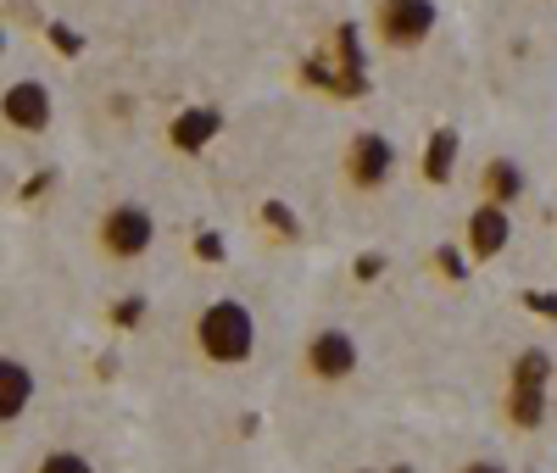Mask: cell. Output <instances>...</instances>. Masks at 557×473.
<instances>
[{
    "label": "cell",
    "instance_id": "obj_13",
    "mask_svg": "<svg viewBox=\"0 0 557 473\" xmlns=\"http://www.w3.org/2000/svg\"><path fill=\"white\" fill-rule=\"evenodd\" d=\"M335 57H341L335 67H341V73H346V78H351V84L368 95V62H362V39H357V23H341V28H335Z\"/></svg>",
    "mask_w": 557,
    "mask_h": 473
},
{
    "label": "cell",
    "instance_id": "obj_11",
    "mask_svg": "<svg viewBox=\"0 0 557 473\" xmlns=\"http://www.w3.org/2000/svg\"><path fill=\"white\" fill-rule=\"evenodd\" d=\"M424 178L430 184H451V173H457V128H435L430 134V146H424Z\"/></svg>",
    "mask_w": 557,
    "mask_h": 473
},
{
    "label": "cell",
    "instance_id": "obj_8",
    "mask_svg": "<svg viewBox=\"0 0 557 473\" xmlns=\"http://www.w3.org/2000/svg\"><path fill=\"white\" fill-rule=\"evenodd\" d=\"M507 240H513V212H507V207L485 201V207L469 212V257L491 262V257L507 251Z\"/></svg>",
    "mask_w": 557,
    "mask_h": 473
},
{
    "label": "cell",
    "instance_id": "obj_4",
    "mask_svg": "<svg viewBox=\"0 0 557 473\" xmlns=\"http://www.w3.org/2000/svg\"><path fill=\"white\" fill-rule=\"evenodd\" d=\"M101 251L112 257V262H134V257H146L151 251V240H157V217L139 207V201H117L107 217H101Z\"/></svg>",
    "mask_w": 557,
    "mask_h": 473
},
{
    "label": "cell",
    "instance_id": "obj_7",
    "mask_svg": "<svg viewBox=\"0 0 557 473\" xmlns=\"http://www.w3.org/2000/svg\"><path fill=\"white\" fill-rule=\"evenodd\" d=\"M0 112H7V128L17 134H45L51 128V89L39 78H17L7 89V101H0Z\"/></svg>",
    "mask_w": 557,
    "mask_h": 473
},
{
    "label": "cell",
    "instance_id": "obj_19",
    "mask_svg": "<svg viewBox=\"0 0 557 473\" xmlns=\"http://www.w3.org/2000/svg\"><path fill=\"white\" fill-rule=\"evenodd\" d=\"M51 45H57L62 57H78V51H84V39H78L67 23H51Z\"/></svg>",
    "mask_w": 557,
    "mask_h": 473
},
{
    "label": "cell",
    "instance_id": "obj_3",
    "mask_svg": "<svg viewBox=\"0 0 557 473\" xmlns=\"http://www.w3.org/2000/svg\"><path fill=\"white\" fill-rule=\"evenodd\" d=\"M435 23H441L435 0H380L374 7V34H380V45H391V51L424 45L435 34Z\"/></svg>",
    "mask_w": 557,
    "mask_h": 473
},
{
    "label": "cell",
    "instance_id": "obj_2",
    "mask_svg": "<svg viewBox=\"0 0 557 473\" xmlns=\"http://www.w3.org/2000/svg\"><path fill=\"white\" fill-rule=\"evenodd\" d=\"M546 385H552V357L541 346L519 351L513 368H507V396H502V412L519 435H535L546 423Z\"/></svg>",
    "mask_w": 557,
    "mask_h": 473
},
{
    "label": "cell",
    "instance_id": "obj_23",
    "mask_svg": "<svg viewBox=\"0 0 557 473\" xmlns=\"http://www.w3.org/2000/svg\"><path fill=\"white\" fill-rule=\"evenodd\" d=\"M457 473H507V468H502V462H462Z\"/></svg>",
    "mask_w": 557,
    "mask_h": 473
},
{
    "label": "cell",
    "instance_id": "obj_14",
    "mask_svg": "<svg viewBox=\"0 0 557 473\" xmlns=\"http://www.w3.org/2000/svg\"><path fill=\"white\" fill-rule=\"evenodd\" d=\"M262 223L278 234V240H296V234H301V223H296V212L285 201H262Z\"/></svg>",
    "mask_w": 557,
    "mask_h": 473
},
{
    "label": "cell",
    "instance_id": "obj_21",
    "mask_svg": "<svg viewBox=\"0 0 557 473\" xmlns=\"http://www.w3.org/2000/svg\"><path fill=\"white\" fill-rule=\"evenodd\" d=\"M380 273H385V257H380V251L357 257V278H380Z\"/></svg>",
    "mask_w": 557,
    "mask_h": 473
},
{
    "label": "cell",
    "instance_id": "obj_18",
    "mask_svg": "<svg viewBox=\"0 0 557 473\" xmlns=\"http://www.w3.org/2000/svg\"><path fill=\"white\" fill-rule=\"evenodd\" d=\"M139 318H146V301H139V296H128V301L112 307V323H117V328H134Z\"/></svg>",
    "mask_w": 557,
    "mask_h": 473
},
{
    "label": "cell",
    "instance_id": "obj_1",
    "mask_svg": "<svg viewBox=\"0 0 557 473\" xmlns=\"http://www.w3.org/2000/svg\"><path fill=\"white\" fill-rule=\"evenodd\" d=\"M196 351L212 368L251 362V351H257V318H251V307L235 301V296H218L212 307H201L196 312Z\"/></svg>",
    "mask_w": 557,
    "mask_h": 473
},
{
    "label": "cell",
    "instance_id": "obj_17",
    "mask_svg": "<svg viewBox=\"0 0 557 473\" xmlns=\"http://www.w3.org/2000/svg\"><path fill=\"white\" fill-rule=\"evenodd\" d=\"M196 257H201V262H212V267H218V262H223V257H228V251H223V234H212V228H207V234H196Z\"/></svg>",
    "mask_w": 557,
    "mask_h": 473
},
{
    "label": "cell",
    "instance_id": "obj_24",
    "mask_svg": "<svg viewBox=\"0 0 557 473\" xmlns=\"http://www.w3.org/2000/svg\"><path fill=\"white\" fill-rule=\"evenodd\" d=\"M391 473H412V468H391Z\"/></svg>",
    "mask_w": 557,
    "mask_h": 473
},
{
    "label": "cell",
    "instance_id": "obj_15",
    "mask_svg": "<svg viewBox=\"0 0 557 473\" xmlns=\"http://www.w3.org/2000/svg\"><path fill=\"white\" fill-rule=\"evenodd\" d=\"M34 473H96V462L78 457V451H51V457H39Z\"/></svg>",
    "mask_w": 557,
    "mask_h": 473
},
{
    "label": "cell",
    "instance_id": "obj_12",
    "mask_svg": "<svg viewBox=\"0 0 557 473\" xmlns=\"http://www.w3.org/2000/svg\"><path fill=\"white\" fill-rule=\"evenodd\" d=\"M519 196H524V173H519V162H507V157L485 162V201H496V207H513Z\"/></svg>",
    "mask_w": 557,
    "mask_h": 473
},
{
    "label": "cell",
    "instance_id": "obj_6",
    "mask_svg": "<svg viewBox=\"0 0 557 473\" xmlns=\"http://www.w3.org/2000/svg\"><path fill=\"white\" fill-rule=\"evenodd\" d=\"M391 173H396V146L380 128H362L346 146V184L351 189H380Z\"/></svg>",
    "mask_w": 557,
    "mask_h": 473
},
{
    "label": "cell",
    "instance_id": "obj_20",
    "mask_svg": "<svg viewBox=\"0 0 557 473\" xmlns=\"http://www.w3.org/2000/svg\"><path fill=\"white\" fill-rule=\"evenodd\" d=\"M524 307L541 312V318H557V296L552 290H524Z\"/></svg>",
    "mask_w": 557,
    "mask_h": 473
},
{
    "label": "cell",
    "instance_id": "obj_10",
    "mask_svg": "<svg viewBox=\"0 0 557 473\" xmlns=\"http://www.w3.org/2000/svg\"><path fill=\"white\" fill-rule=\"evenodd\" d=\"M28 401H34V373L17 357H7V362H0V418L17 423Z\"/></svg>",
    "mask_w": 557,
    "mask_h": 473
},
{
    "label": "cell",
    "instance_id": "obj_9",
    "mask_svg": "<svg viewBox=\"0 0 557 473\" xmlns=\"http://www.w3.org/2000/svg\"><path fill=\"white\" fill-rule=\"evenodd\" d=\"M218 128H223V112L218 107H184L168 123V146L184 151V157H196V151H207L212 139H218Z\"/></svg>",
    "mask_w": 557,
    "mask_h": 473
},
{
    "label": "cell",
    "instance_id": "obj_5",
    "mask_svg": "<svg viewBox=\"0 0 557 473\" xmlns=\"http://www.w3.org/2000/svg\"><path fill=\"white\" fill-rule=\"evenodd\" d=\"M301 368H307V378H318V385H346V378L357 373V340L346 335V328H318V335L307 340V351H301Z\"/></svg>",
    "mask_w": 557,
    "mask_h": 473
},
{
    "label": "cell",
    "instance_id": "obj_16",
    "mask_svg": "<svg viewBox=\"0 0 557 473\" xmlns=\"http://www.w3.org/2000/svg\"><path fill=\"white\" fill-rule=\"evenodd\" d=\"M435 267H441L446 278H469V262H462L457 246H441V251H435Z\"/></svg>",
    "mask_w": 557,
    "mask_h": 473
},
{
    "label": "cell",
    "instance_id": "obj_22",
    "mask_svg": "<svg viewBox=\"0 0 557 473\" xmlns=\"http://www.w3.org/2000/svg\"><path fill=\"white\" fill-rule=\"evenodd\" d=\"M45 184H51V173H39V178H28V184L17 189V201H23V207H28V201H39V196H45Z\"/></svg>",
    "mask_w": 557,
    "mask_h": 473
}]
</instances>
